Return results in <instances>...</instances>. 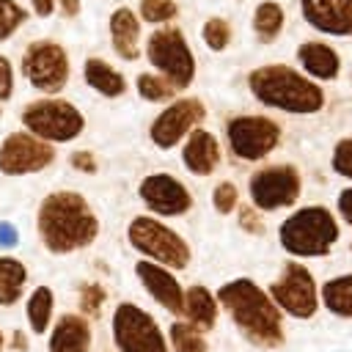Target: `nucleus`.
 Masks as SVG:
<instances>
[{"mask_svg": "<svg viewBox=\"0 0 352 352\" xmlns=\"http://www.w3.org/2000/svg\"><path fill=\"white\" fill-rule=\"evenodd\" d=\"M214 297L220 311L228 314L231 324L250 346L272 352L286 344L283 314L253 278H231L214 292Z\"/></svg>", "mask_w": 352, "mask_h": 352, "instance_id": "f257e3e1", "label": "nucleus"}, {"mask_svg": "<svg viewBox=\"0 0 352 352\" xmlns=\"http://www.w3.org/2000/svg\"><path fill=\"white\" fill-rule=\"evenodd\" d=\"M99 217L88 198L77 190H55L44 195L36 212V231L47 253L72 256L85 250L99 236Z\"/></svg>", "mask_w": 352, "mask_h": 352, "instance_id": "f03ea898", "label": "nucleus"}, {"mask_svg": "<svg viewBox=\"0 0 352 352\" xmlns=\"http://www.w3.org/2000/svg\"><path fill=\"white\" fill-rule=\"evenodd\" d=\"M248 88L256 102L289 116H314L324 107V91L302 72L286 63H264L248 74Z\"/></svg>", "mask_w": 352, "mask_h": 352, "instance_id": "7ed1b4c3", "label": "nucleus"}, {"mask_svg": "<svg viewBox=\"0 0 352 352\" xmlns=\"http://www.w3.org/2000/svg\"><path fill=\"white\" fill-rule=\"evenodd\" d=\"M341 226L338 217L322 206V204H311V206H300L294 209L278 228V242L280 248L294 258H324L333 253L336 242H338Z\"/></svg>", "mask_w": 352, "mask_h": 352, "instance_id": "20e7f679", "label": "nucleus"}, {"mask_svg": "<svg viewBox=\"0 0 352 352\" xmlns=\"http://www.w3.org/2000/svg\"><path fill=\"white\" fill-rule=\"evenodd\" d=\"M126 242L135 253H140V258L154 261L170 272L187 270L192 261V250L187 245V239L170 228L168 223H162L160 217L151 214H135L126 226Z\"/></svg>", "mask_w": 352, "mask_h": 352, "instance_id": "39448f33", "label": "nucleus"}, {"mask_svg": "<svg viewBox=\"0 0 352 352\" xmlns=\"http://www.w3.org/2000/svg\"><path fill=\"white\" fill-rule=\"evenodd\" d=\"M22 126L33 138L55 146V143H72L85 129V116L60 96H44L36 102H28L22 107Z\"/></svg>", "mask_w": 352, "mask_h": 352, "instance_id": "423d86ee", "label": "nucleus"}, {"mask_svg": "<svg viewBox=\"0 0 352 352\" xmlns=\"http://www.w3.org/2000/svg\"><path fill=\"white\" fill-rule=\"evenodd\" d=\"M110 338L116 352H170L160 322L132 300H124L113 308Z\"/></svg>", "mask_w": 352, "mask_h": 352, "instance_id": "0eeeda50", "label": "nucleus"}, {"mask_svg": "<svg viewBox=\"0 0 352 352\" xmlns=\"http://www.w3.org/2000/svg\"><path fill=\"white\" fill-rule=\"evenodd\" d=\"M267 294L278 305L283 316H292L297 322H308L319 314V283L314 272L300 261H286L280 275L267 286Z\"/></svg>", "mask_w": 352, "mask_h": 352, "instance_id": "6e6552de", "label": "nucleus"}, {"mask_svg": "<svg viewBox=\"0 0 352 352\" xmlns=\"http://www.w3.org/2000/svg\"><path fill=\"white\" fill-rule=\"evenodd\" d=\"M146 58L176 91L190 88L195 80V55L179 28H157L146 41Z\"/></svg>", "mask_w": 352, "mask_h": 352, "instance_id": "1a4fd4ad", "label": "nucleus"}, {"mask_svg": "<svg viewBox=\"0 0 352 352\" xmlns=\"http://www.w3.org/2000/svg\"><path fill=\"white\" fill-rule=\"evenodd\" d=\"M248 192H250V201L258 212L289 209L297 204V198L302 192V176L289 162L264 165L250 176Z\"/></svg>", "mask_w": 352, "mask_h": 352, "instance_id": "9d476101", "label": "nucleus"}, {"mask_svg": "<svg viewBox=\"0 0 352 352\" xmlns=\"http://www.w3.org/2000/svg\"><path fill=\"white\" fill-rule=\"evenodd\" d=\"M69 55L66 50L58 44V41H50V38H41V41H33L25 47L22 52V74L25 80L47 94V96H58L66 82H69Z\"/></svg>", "mask_w": 352, "mask_h": 352, "instance_id": "9b49d317", "label": "nucleus"}, {"mask_svg": "<svg viewBox=\"0 0 352 352\" xmlns=\"http://www.w3.org/2000/svg\"><path fill=\"white\" fill-rule=\"evenodd\" d=\"M226 140L236 160L258 162L280 143V124L270 116H234L226 124Z\"/></svg>", "mask_w": 352, "mask_h": 352, "instance_id": "f8f14e48", "label": "nucleus"}, {"mask_svg": "<svg viewBox=\"0 0 352 352\" xmlns=\"http://www.w3.org/2000/svg\"><path fill=\"white\" fill-rule=\"evenodd\" d=\"M204 116H206V110H204V102L198 96L173 99L170 104H165V110H160L154 116V121L148 126V140L162 151L176 148L204 121Z\"/></svg>", "mask_w": 352, "mask_h": 352, "instance_id": "ddd939ff", "label": "nucleus"}, {"mask_svg": "<svg viewBox=\"0 0 352 352\" xmlns=\"http://www.w3.org/2000/svg\"><path fill=\"white\" fill-rule=\"evenodd\" d=\"M55 162V146L33 138L30 132H11L0 143V173L28 176L41 173Z\"/></svg>", "mask_w": 352, "mask_h": 352, "instance_id": "4468645a", "label": "nucleus"}, {"mask_svg": "<svg viewBox=\"0 0 352 352\" xmlns=\"http://www.w3.org/2000/svg\"><path fill=\"white\" fill-rule=\"evenodd\" d=\"M138 195L151 217H182L192 209V192L173 173H148L138 184Z\"/></svg>", "mask_w": 352, "mask_h": 352, "instance_id": "2eb2a0df", "label": "nucleus"}, {"mask_svg": "<svg viewBox=\"0 0 352 352\" xmlns=\"http://www.w3.org/2000/svg\"><path fill=\"white\" fill-rule=\"evenodd\" d=\"M135 278L140 280V286L146 289V294L160 305L165 308L168 314H173L176 319L182 316V302H184V286L179 283L176 272L154 264V261H146V258H138L135 261Z\"/></svg>", "mask_w": 352, "mask_h": 352, "instance_id": "dca6fc26", "label": "nucleus"}, {"mask_svg": "<svg viewBox=\"0 0 352 352\" xmlns=\"http://www.w3.org/2000/svg\"><path fill=\"white\" fill-rule=\"evenodd\" d=\"M300 11L314 30L352 38V0H300Z\"/></svg>", "mask_w": 352, "mask_h": 352, "instance_id": "f3484780", "label": "nucleus"}, {"mask_svg": "<svg viewBox=\"0 0 352 352\" xmlns=\"http://www.w3.org/2000/svg\"><path fill=\"white\" fill-rule=\"evenodd\" d=\"M223 160V151H220V140L209 132V129H201L195 126L187 140L182 143V165L192 173V176H212L217 170Z\"/></svg>", "mask_w": 352, "mask_h": 352, "instance_id": "a211bd4d", "label": "nucleus"}, {"mask_svg": "<svg viewBox=\"0 0 352 352\" xmlns=\"http://www.w3.org/2000/svg\"><path fill=\"white\" fill-rule=\"evenodd\" d=\"M91 322L82 314H60L47 333V352H91Z\"/></svg>", "mask_w": 352, "mask_h": 352, "instance_id": "6ab92c4d", "label": "nucleus"}, {"mask_svg": "<svg viewBox=\"0 0 352 352\" xmlns=\"http://www.w3.org/2000/svg\"><path fill=\"white\" fill-rule=\"evenodd\" d=\"M187 324H192L201 333H209L217 327L220 319V305L214 292H209L204 283H192L184 289V302H182V316Z\"/></svg>", "mask_w": 352, "mask_h": 352, "instance_id": "aec40b11", "label": "nucleus"}, {"mask_svg": "<svg viewBox=\"0 0 352 352\" xmlns=\"http://www.w3.org/2000/svg\"><path fill=\"white\" fill-rule=\"evenodd\" d=\"M110 44L121 60L140 58V16L129 6H121L110 14Z\"/></svg>", "mask_w": 352, "mask_h": 352, "instance_id": "412c9836", "label": "nucleus"}, {"mask_svg": "<svg viewBox=\"0 0 352 352\" xmlns=\"http://www.w3.org/2000/svg\"><path fill=\"white\" fill-rule=\"evenodd\" d=\"M297 60L302 66V74L314 82H330L341 72L338 52L324 41H302L297 50Z\"/></svg>", "mask_w": 352, "mask_h": 352, "instance_id": "4be33fe9", "label": "nucleus"}, {"mask_svg": "<svg viewBox=\"0 0 352 352\" xmlns=\"http://www.w3.org/2000/svg\"><path fill=\"white\" fill-rule=\"evenodd\" d=\"M82 77H85L88 88H94L99 96H107V99H118L126 91V77L102 58H85Z\"/></svg>", "mask_w": 352, "mask_h": 352, "instance_id": "5701e85b", "label": "nucleus"}, {"mask_svg": "<svg viewBox=\"0 0 352 352\" xmlns=\"http://www.w3.org/2000/svg\"><path fill=\"white\" fill-rule=\"evenodd\" d=\"M319 302L336 319H352V272L327 278L319 286Z\"/></svg>", "mask_w": 352, "mask_h": 352, "instance_id": "b1692460", "label": "nucleus"}, {"mask_svg": "<svg viewBox=\"0 0 352 352\" xmlns=\"http://www.w3.org/2000/svg\"><path fill=\"white\" fill-rule=\"evenodd\" d=\"M25 319L33 336H44L55 319V294L50 286H36L25 300Z\"/></svg>", "mask_w": 352, "mask_h": 352, "instance_id": "393cba45", "label": "nucleus"}, {"mask_svg": "<svg viewBox=\"0 0 352 352\" xmlns=\"http://www.w3.org/2000/svg\"><path fill=\"white\" fill-rule=\"evenodd\" d=\"M28 267L14 256H0V308H11L25 297Z\"/></svg>", "mask_w": 352, "mask_h": 352, "instance_id": "a878e982", "label": "nucleus"}, {"mask_svg": "<svg viewBox=\"0 0 352 352\" xmlns=\"http://www.w3.org/2000/svg\"><path fill=\"white\" fill-rule=\"evenodd\" d=\"M283 25H286V11H283L280 3L264 0V3L256 6V11H253V33H256L258 41H264V44L275 41L283 33Z\"/></svg>", "mask_w": 352, "mask_h": 352, "instance_id": "bb28decb", "label": "nucleus"}, {"mask_svg": "<svg viewBox=\"0 0 352 352\" xmlns=\"http://www.w3.org/2000/svg\"><path fill=\"white\" fill-rule=\"evenodd\" d=\"M165 336H168L170 352H209L206 333L195 330V327L187 324L184 319H173V322L168 324Z\"/></svg>", "mask_w": 352, "mask_h": 352, "instance_id": "cd10ccee", "label": "nucleus"}, {"mask_svg": "<svg viewBox=\"0 0 352 352\" xmlns=\"http://www.w3.org/2000/svg\"><path fill=\"white\" fill-rule=\"evenodd\" d=\"M135 88H138V96L140 99H146V102H154V104H160V102H173V96H176V88L162 77V74H157V72H143V74H138L135 77Z\"/></svg>", "mask_w": 352, "mask_h": 352, "instance_id": "c85d7f7f", "label": "nucleus"}, {"mask_svg": "<svg viewBox=\"0 0 352 352\" xmlns=\"http://www.w3.org/2000/svg\"><path fill=\"white\" fill-rule=\"evenodd\" d=\"M104 302H107V289H104L102 283H96V280L80 283V289H77V308H80V311H77V314H82L88 322H91V319H99Z\"/></svg>", "mask_w": 352, "mask_h": 352, "instance_id": "c756f323", "label": "nucleus"}, {"mask_svg": "<svg viewBox=\"0 0 352 352\" xmlns=\"http://www.w3.org/2000/svg\"><path fill=\"white\" fill-rule=\"evenodd\" d=\"M201 38L212 52H223L231 41V25L223 16H209L201 28Z\"/></svg>", "mask_w": 352, "mask_h": 352, "instance_id": "7c9ffc66", "label": "nucleus"}, {"mask_svg": "<svg viewBox=\"0 0 352 352\" xmlns=\"http://www.w3.org/2000/svg\"><path fill=\"white\" fill-rule=\"evenodd\" d=\"M176 14H179V6L173 0H140V11H138V16L148 25L173 22Z\"/></svg>", "mask_w": 352, "mask_h": 352, "instance_id": "2f4dec72", "label": "nucleus"}, {"mask_svg": "<svg viewBox=\"0 0 352 352\" xmlns=\"http://www.w3.org/2000/svg\"><path fill=\"white\" fill-rule=\"evenodd\" d=\"M28 19V11L16 0H0V41L11 38Z\"/></svg>", "mask_w": 352, "mask_h": 352, "instance_id": "473e14b6", "label": "nucleus"}, {"mask_svg": "<svg viewBox=\"0 0 352 352\" xmlns=\"http://www.w3.org/2000/svg\"><path fill=\"white\" fill-rule=\"evenodd\" d=\"M212 206L217 214H231L239 209V187L234 182H217L212 190Z\"/></svg>", "mask_w": 352, "mask_h": 352, "instance_id": "72a5a7b5", "label": "nucleus"}, {"mask_svg": "<svg viewBox=\"0 0 352 352\" xmlns=\"http://www.w3.org/2000/svg\"><path fill=\"white\" fill-rule=\"evenodd\" d=\"M330 165L338 176L349 179L352 182V138H341L336 146H333V157H330Z\"/></svg>", "mask_w": 352, "mask_h": 352, "instance_id": "f704fd0d", "label": "nucleus"}, {"mask_svg": "<svg viewBox=\"0 0 352 352\" xmlns=\"http://www.w3.org/2000/svg\"><path fill=\"white\" fill-rule=\"evenodd\" d=\"M236 217H239V228L242 231H248V234H253V236H264V231H267V226H264V220H261V212L250 204V206H239L236 209Z\"/></svg>", "mask_w": 352, "mask_h": 352, "instance_id": "c9c22d12", "label": "nucleus"}, {"mask_svg": "<svg viewBox=\"0 0 352 352\" xmlns=\"http://www.w3.org/2000/svg\"><path fill=\"white\" fill-rule=\"evenodd\" d=\"M69 165H72L77 173H85V176H94V173L99 170V162H96L94 151H88V148L72 151V154H69Z\"/></svg>", "mask_w": 352, "mask_h": 352, "instance_id": "e433bc0d", "label": "nucleus"}, {"mask_svg": "<svg viewBox=\"0 0 352 352\" xmlns=\"http://www.w3.org/2000/svg\"><path fill=\"white\" fill-rule=\"evenodd\" d=\"M14 96V66L6 55H0V102H8Z\"/></svg>", "mask_w": 352, "mask_h": 352, "instance_id": "4c0bfd02", "label": "nucleus"}, {"mask_svg": "<svg viewBox=\"0 0 352 352\" xmlns=\"http://www.w3.org/2000/svg\"><path fill=\"white\" fill-rule=\"evenodd\" d=\"M336 209H338V217H341L344 223L352 226V184L344 187V190L338 192V198H336Z\"/></svg>", "mask_w": 352, "mask_h": 352, "instance_id": "58836bf2", "label": "nucleus"}, {"mask_svg": "<svg viewBox=\"0 0 352 352\" xmlns=\"http://www.w3.org/2000/svg\"><path fill=\"white\" fill-rule=\"evenodd\" d=\"M19 245V228L0 220V248H16Z\"/></svg>", "mask_w": 352, "mask_h": 352, "instance_id": "ea45409f", "label": "nucleus"}, {"mask_svg": "<svg viewBox=\"0 0 352 352\" xmlns=\"http://www.w3.org/2000/svg\"><path fill=\"white\" fill-rule=\"evenodd\" d=\"M52 3H55V8L60 11V16H66V19H74V16L80 14V8H82L80 0H52Z\"/></svg>", "mask_w": 352, "mask_h": 352, "instance_id": "a19ab883", "label": "nucleus"}, {"mask_svg": "<svg viewBox=\"0 0 352 352\" xmlns=\"http://www.w3.org/2000/svg\"><path fill=\"white\" fill-rule=\"evenodd\" d=\"M30 8H33V14H38V16H50V14L55 11V3H52V0H30Z\"/></svg>", "mask_w": 352, "mask_h": 352, "instance_id": "79ce46f5", "label": "nucleus"}, {"mask_svg": "<svg viewBox=\"0 0 352 352\" xmlns=\"http://www.w3.org/2000/svg\"><path fill=\"white\" fill-rule=\"evenodd\" d=\"M28 349V336L25 330H14L11 333V352H25Z\"/></svg>", "mask_w": 352, "mask_h": 352, "instance_id": "37998d69", "label": "nucleus"}, {"mask_svg": "<svg viewBox=\"0 0 352 352\" xmlns=\"http://www.w3.org/2000/svg\"><path fill=\"white\" fill-rule=\"evenodd\" d=\"M0 352H6V333H3V327H0Z\"/></svg>", "mask_w": 352, "mask_h": 352, "instance_id": "c03bdc74", "label": "nucleus"}, {"mask_svg": "<svg viewBox=\"0 0 352 352\" xmlns=\"http://www.w3.org/2000/svg\"><path fill=\"white\" fill-rule=\"evenodd\" d=\"M104 352H116V349H104Z\"/></svg>", "mask_w": 352, "mask_h": 352, "instance_id": "a18cd8bd", "label": "nucleus"}, {"mask_svg": "<svg viewBox=\"0 0 352 352\" xmlns=\"http://www.w3.org/2000/svg\"><path fill=\"white\" fill-rule=\"evenodd\" d=\"M349 250H352V242H349Z\"/></svg>", "mask_w": 352, "mask_h": 352, "instance_id": "49530a36", "label": "nucleus"}]
</instances>
